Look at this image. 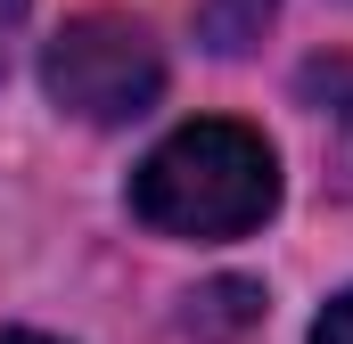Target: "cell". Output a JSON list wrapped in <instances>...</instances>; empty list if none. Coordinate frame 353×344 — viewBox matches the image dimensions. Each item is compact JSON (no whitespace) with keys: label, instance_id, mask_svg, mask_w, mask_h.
Returning a JSON list of instances; mask_svg holds the SVG:
<instances>
[{"label":"cell","instance_id":"6da1fadb","mask_svg":"<svg viewBox=\"0 0 353 344\" xmlns=\"http://www.w3.org/2000/svg\"><path fill=\"white\" fill-rule=\"evenodd\" d=\"M279 205V156L247 123H181L132 172V213L165 238H239Z\"/></svg>","mask_w":353,"mask_h":344},{"label":"cell","instance_id":"7a4b0ae2","mask_svg":"<svg viewBox=\"0 0 353 344\" xmlns=\"http://www.w3.org/2000/svg\"><path fill=\"white\" fill-rule=\"evenodd\" d=\"M41 83H50V98H58L66 115H83V123H132V115L157 107L165 58H157L148 25L99 8V17H74V25L50 41Z\"/></svg>","mask_w":353,"mask_h":344},{"label":"cell","instance_id":"3957f363","mask_svg":"<svg viewBox=\"0 0 353 344\" xmlns=\"http://www.w3.org/2000/svg\"><path fill=\"white\" fill-rule=\"evenodd\" d=\"M255 320H263V287L255 279H214V287L189 295V336L197 344H230V336H247Z\"/></svg>","mask_w":353,"mask_h":344},{"label":"cell","instance_id":"277c9868","mask_svg":"<svg viewBox=\"0 0 353 344\" xmlns=\"http://www.w3.org/2000/svg\"><path fill=\"white\" fill-rule=\"evenodd\" d=\"M271 8H279V0H197V33H205V50H222V58H247V50L263 41Z\"/></svg>","mask_w":353,"mask_h":344},{"label":"cell","instance_id":"5b68a950","mask_svg":"<svg viewBox=\"0 0 353 344\" xmlns=\"http://www.w3.org/2000/svg\"><path fill=\"white\" fill-rule=\"evenodd\" d=\"M312 344H353V287L321 312V328H312Z\"/></svg>","mask_w":353,"mask_h":344},{"label":"cell","instance_id":"8992f818","mask_svg":"<svg viewBox=\"0 0 353 344\" xmlns=\"http://www.w3.org/2000/svg\"><path fill=\"white\" fill-rule=\"evenodd\" d=\"M25 8H33V0H0V74H8V41H17V25H25Z\"/></svg>","mask_w":353,"mask_h":344},{"label":"cell","instance_id":"52a82bcc","mask_svg":"<svg viewBox=\"0 0 353 344\" xmlns=\"http://www.w3.org/2000/svg\"><path fill=\"white\" fill-rule=\"evenodd\" d=\"M0 344H50V336H25V328H17V336H0Z\"/></svg>","mask_w":353,"mask_h":344}]
</instances>
